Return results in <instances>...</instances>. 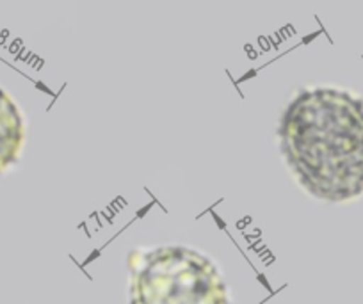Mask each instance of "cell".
<instances>
[{
  "mask_svg": "<svg viewBox=\"0 0 363 304\" xmlns=\"http://www.w3.org/2000/svg\"><path fill=\"white\" fill-rule=\"evenodd\" d=\"M128 272L130 304H230L214 261L189 247L135 249Z\"/></svg>",
  "mask_w": 363,
  "mask_h": 304,
  "instance_id": "obj_2",
  "label": "cell"
},
{
  "mask_svg": "<svg viewBox=\"0 0 363 304\" xmlns=\"http://www.w3.org/2000/svg\"><path fill=\"white\" fill-rule=\"evenodd\" d=\"M26 141V121L11 94L0 87V173L18 160Z\"/></svg>",
  "mask_w": 363,
  "mask_h": 304,
  "instance_id": "obj_3",
  "label": "cell"
},
{
  "mask_svg": "<svg viewBox=\"0 0 363 304\" xmlns=\"http://www.w3.org/2000/svg\"><path fill=\"white\" fill-rule=\"evenodd\" d=\"M278 142L310 196L324 203L363 196L362 96L344 87H303L281 114Z\"/></svg>",
  "mask_w": 363,
  "mask_h": 304,
  "instance_id": "obj_1",
  "label": "cell"
}]
</instances>
